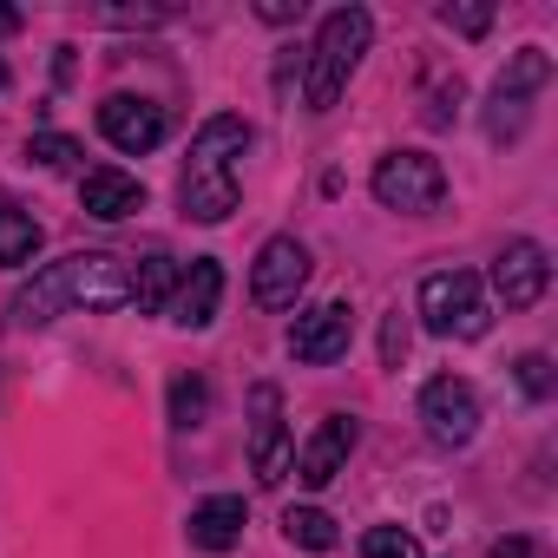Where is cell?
Instances as JSON below:
<instances>
[{
	"label": "cell",
	"instance_id": "cell-1",
	"mask_svg": "<svg viewBox=\"0 0 558 558\" xmlns=\"http://www.w3.org/2000/svg\"><path fill=\"white\" fill-rule=\"evenodd\" d=\"M125 303H132V269H125V256H112V250H73V256L34 269V283H21L14 323L40 329V323L73 316V310H125Z\"/></svg>",
	"mask_w": 558,
	"mask_h": 558
},
{
	"label": "cell",
	"instance_id": "cell-2",
	"mask_svg": "<svg viewBox=\"0 0 558 558\" xmlns=\"http://www.w3.org/2000/svg\"><path fill=\"white\" fill-rule=\"evenodd\" d=\"M243 151H250V125H243L236 112L204 119V132L191 138V158H184V184H178L184 217L223 223V217L236 210V158H243Z\"/></svg>",
	"mask_w": 558,
	"mask_h": 558
},
{
	"label": "cell",
	"instance_id": "cell-3",
	"mask_svg": "<svg viewBox=\"0 0 558 558\" xmlns=\"http://www.w3.org/2000/svg\"><path fill=\"white\" fill-rule=\"evenodd\" d=\"M368 40H375L368 8H336V14L323 21V34H316V47H310V86H303V106H310V112H329V106L349 93V80H355Z\"/></svg>",
	"mask_w": 558,
	"mask_h": 558
},
{
	"label": "cell",
	"instance_id": "cell-4",
	"mask_svg": "<svg viewBox=\"0 0 558 558\" xmlns=\"http://www.w3.org/2000/svg\"><path fill=\"white\" fill-rule=\"evenodd\" d=\"M545 80H551V53H545V47H519V53L506 60V73H499L493 93H486V138H493V145H519V138H525L532 99L545 93Z\"/></svg>",
	"mask_w": 558,
	"mask_h": 558
},
{
	"label": "cell",
	"instance_id": "cell-5",
	"mask_svg": "<svg viewBox=\"0 0 558 558\" xmlns=\"http://www.w3.org/2000/svg\"><path fill=\"white\" fill-rule=\"evenodd\" d=\"M421 323L447 342H480L493 329V310H486V290L473 269H434L421 283Z\"/></svg>",
	"mask_w": 558,
	"mask_h": 558
},
{
	"label": "cell",
	"instance_id": "cell-6",
	"mask_svg": "<svg viewBox=\"0 0 558 558\" xmlns=\"http://www.w3.org/2000/svg\"><path fill=\"white\" fill-rule=\"evenodd\" d=\"M368 184H375V197H381L388 210H408V217L440 210V197H447V171H440V158H427V151H388Z\"/></svg>",
	"mask_w": 558,
	"mask_h": 558
},
{
	"label": "cell",
	"instance_id": "cell-7",
	"mask_svg": "<svg viewBox=\"0 0 558 558\" xmlns=\"http://www.w3.org/2000/svg\"><path fill=\"white\" fill-rule=\"evenodd\" d=\"M310 290V243L303 236H269L250 263V303L256 310H296Z\"/></svg>",
	"mask_w": 558,
	"mask_h": 558
},
{
	"label": "cell",
	"instance_id": "cell-8",
	"mask_svg": "<svg viewBox=\"0 0 558 558\" xmlns=\"http://www.w3.org/2000/svg\"><path fill=\"white\" fill-rule=\"evenodd\" d=\"M290 460H296V447L283 427V388L256 381L250 388V473H256V486H283Z\"/></svg>",
	"mask_w": 558,
	"mask_h": 558
},
{
	"label": "cell",
	"instance_id": "cell-9",
	"mask_svg": "<svg viewBox=\"0 0 558 558\" xmlns=\"http://www.w3.org/2000/svg\"><path fill=\"white\" fill-rule=\"evenodd\" d=\"M421 421H427V440L434 447H466L480 434V395H473V381L434 375L421 388Z\"/></svg>",
	"mask_w": 558,
	"mask_h": 558
},
{
	"label": "cell",
	"instance_id": "cell-10",
	"mask_svg": "<svg viewBox=\"0 0 558 558\" xmlns=\"http://www.w3.org/2000/svg\"><path fill=\"white\" fill-rule=\"evenodd\" d=\"M99 132L125 151V158H145V151H158L165 145V132H171V119H165V106L158 99H132V93H112L106 106H99Z\"/></svg>",
	"mask_w": 558,
	"mask_h": 558
},
{
	"label": "cell",
	"instance_id": "cell-11",
	"mask_svg": "<svg viewBox=\"0 0 558 558\" xmlns=\"http://www.w3.org/2000/svg\"><path fill=\"white\" fill-rule=\"evenodd\" d=\"M349 342H355V310H349V303H323V310L296 316V329H290V355H296V362H310V368L342 362V355H349Z\"/></svg>",
	"mask_w": 558,
	"mask_h": 558
},
{
	"label": "cell",
	"instance_id": "cell-12",
	"mask_svg": "<svg viewBox=\"0 0 558 558\" xmlns=\"http://www.w3.org/2000/svg\"><path fill=\"white\" fill-rule=\"evenodd\" d=\"M493 290H499L506 310H532V303L551 290V263H545V250H538L532 236H519V243L499 250V263H493Z\"/></svg>",
	"mask_w": 558,
	"mask_h": 558
},
{
	"label": "cell",
	"instance_id": "cell-13",
	"mask_svg": "<svg viewBox=\"0 0 558 558\" xmlns=\"http://www.w3.org/2000/svg\"><path fill=\"white\" fill-rule=\"evenodd\" d=\"M217 303H223V263L217 256H191V269L178 276V290H171V323L178 329H210L217 323Z\"/></svg>",
	"mask_w": 558,
	"mask_h": 558
},
{
	"label": "cell",
	"instance_id": "cell-14",
	"mask_svg": "<svg viewBox=\"0 0 558 558\" xmlns=\"http://www.w3.org/2000/svg\"><path fill=\"white\" fill-rule=\"evenodd\" d=\"M80 204H86V217L119 223V217H138V210H145V184H138L132 171H119V165H93V171L80 178Z\"/></svg>",
	"mask_w": 558,
	"mask_h": 558
},
{
	"label": "cell",
	"instance_id": "cell-15",
	"mask_svg": "<svg viewBox=\"0 0 558 558\" xmlns=\"http://www.w3.org/2000/svg\"><path fill=\"white\" fill-rule=\"evenodd\" d=\"M349 453H355V421H349V414H329V421L303 440V453H296V480H303V486H329V480L342 473Z\"/></svg>",
	"mask_w": 558,
	"mask_h": 558
},
{
	"label": "cell",
	"instance_id": "cell-16",
	"mask_svg": "<svg viewBox=\"0 0 558 558\" xmlns=\"http://www.w3.org/2000/svg\"><path fill=\"white\" fill-rule=\"evenodd\" d=\"M191 545L197 551H230L236 538H243V499L236 493H217V499H204V506H191Z\"/></svg>",
	"mask_w": 558,
	"mask_h": 558
},
{
	"label": "cell",
	"instance_id": "cell-17",
	"mask_svg": "<svg viewBox=\"0 0 558 558\" xmlns=\"http://www.w3.org/2000/svg\"><path fill=\"white\" fill-rule=\"evenodd\" d=\"M171 290H178V269H171V256H165V250L138 256V269H132V303H138V316L165 310V303H171Z\"/></svg>",
	"mask_w": 558,
	"mask_h": 558
},
{
	"label": "cell",
	"instance_id": "cell-18",
	"mask_svg": "<svg viewBox=\"0 0 558 558\" xmlns=\"http://www.w3.org/2000/svg\"><path fill=\"white\" fill-rule=\"evenodd\" d=\"M283 538H290L296 551H336L342 532H336V519H329L323 506H290V512H283Z\"/></svg>",
	"mask_w": 558,
	"mask_h": 558
},
{
	"label": "cell",
	"instance_id": "cell-19",
	"mask_svg": "<svg viewBox=\"0 0 558 558\" xmlns=\"http://www.w3.org/2000/svg\"><path fill=\"white\" fill-rule=\"evenodd\" d=\"M40 250V223L27 210H0V269H21Z\"/></svg>",
	"mask_w": 558,
	"mask_h": 558
},
{
	"label": "cell",
	"instance_id": "cell-20",
	"mask_svg": "<svg viewBox=\"0 0 558 558\" xmlns=\"http://www.w3.org/2000/svg\"><path fill=\"white\" fill-rule=\"evenodd\" d=\"M204 414H210L204 375H178V381H171V427H204Z\"/></svg>",
	"mask_w": 558,
	"mask_h": 558
},
{
	"label": "cell",
	"instance_id": "cell-21",
	"mask_svg": "<svg viewBox=\"0 0 558 558\" xmlns=\"http://www.w3.org/2000/svg\"><path fill=\"white\" fill-rule=\"evenodd\" d=\"M27 158L47 165V171H73L86 151H80V138H66V132H34V138H27Z\"/></svg>",
	"mask_w": 558,
	"mask_h": 558
},
{
	"label": "cell",
	"instance_id": "cell-22",
	"mask_svg": "<svg viewBox=\"0 0 558 558\" xmlns=\"http://www.w3.org/2000/svg\"><path fill=\"white\" fill-rule=\"evenodd\" d=\"M362 558H421V538L401 525H368L362 532Z\"/></svg>",
	"mask_w": 558,
	"mask_h": 558
},
{
	"label": "cell",
	"instance_id": "cell-23",
	"mask_svg": "<svg viewBox=\"0 0 558 558\" xmlns=\"http://www.w3.org/2000/svg\"><path fill=\"white\" fill-rule=\"evenodd\" d=\"M440 27H453V34L480 40V34L493 27V8H440Z\"/></svg>",
	"mask_w": 558,
	"mask_h": 558
},
{
	"label": "cell",
	"instance_id": "cell-24",
	"mask_svg": "<svg viewBox=\"0 0 558 558\" xmlns=\"http://www.w3.org/2000/svg\"><path fill=\"white\" fill-rule=\"evenodd\" d=\"M519 388L532 401H551V362L545 355H519Z\"/></svg>",
	"mask_w": 558,
	"mask_h": 558
},
{
	"label": "cell",
	"instance_id": "cell-25",
	"mask_svg": "<svg viewBox=\"0 0 558 558\" xmlns=\"http://www.w3.org/2000/svg\"><path fill=\"white\" fill-rule=\"evenodd\" d=\"M381 362H388V368H401V362H408V316H401V310H395V316H388V329H381Z\"/></svg>",
	"mask_w": 558,
	"mask_h": 558
},
{
	"label": "cell",
	"instance_id": "cell-26",
	"mask_svg": "<svg viewBox=\"0 0 558 558\" xmlns=\"http://www.w3.org/2000/svg\"><path fill=\"white\" fill-rule=\"evenodd\" d=\"M453 112H460V80H447V86L434 93V106H427V125H453Z\"/></svg>",
	"mask_w": 558,
	"mask_h": 558
},
{
	"label": "cell",
	"instance_id": "cell-27",
	"mask_svg": "<svg viewBox=\"0 0 558 558\" xmlns=\"http://www.w3.org/2000/svg\"><path fill=\"white\" fill-rule=\"evenodd\" d=\"M256 14H263V21H276V27H283V21H303V0H263Z\"/></svg>",
	"mask_w": 558,
	"mask_h": 558
},
{
	"label": "cell",
	"instance_id": "cell-28",
	"mask_svg": "<svg viewBox=\"0 0 558 558\" xmlns=\"http://www.w3.org/2000/svg\"><path fill=\"white\" fill-rule=\"evenodd\" d=\"M493 558H532V538H493Z\"/></svg>",
	"mask_w": 558,
	"mask_h": 558
},
{
	"label": "cell",
	"instance_id": "cell-29",
	"mask_svg": "<svg viewBox=\"0 0 558 558\" xmlns=\"http://www.w3.org/2000/svg\"><path fill=\"white\" fill-rule=\"evenodd\" d=\"M14 27H21V14H14V8H0V34H14Z\"/></svg>",
	"mask_w": 558,
	"mask_h": 558
},
{
	"label": "cell",
	"instance_id": "cell-30",
	"mask_svg": "<svg viewBox=\"0 0 558 558\" xmlns=\"http://www.w3.org/2000/svg\"><path fill=\"white\" fill-rule=\"evenodd\" d=\"M0 93H8V60H0Z\"/></svg>",
	"mask_w": 558,
	"mask_h": 558
}]
</instances>
